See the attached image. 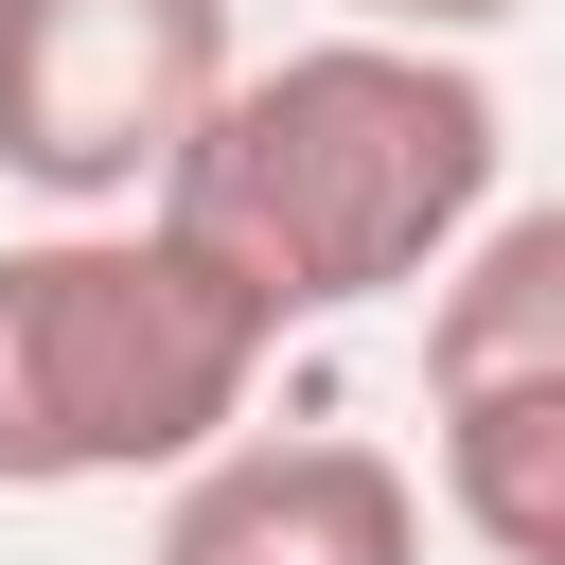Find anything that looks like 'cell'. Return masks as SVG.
Masks as SVG:
<instances>
[{
  "label": "cell",
  "instance_id": "6da1fadb",
  "mask_svg": "<svg viewBox=\"0 0 565 565\" xmlns=\"http://www.w3.org/2000/svg\"><path fill=\"white\" fill-rule=\"evenodd\" d=\"M512 177V124L477 88L459 35H300V53H230V88L194 106V141L159 159V230L265 318L318 335L353 300H406Z\"/></svg>",
  "mask_w": 565,
  "mask_h": 565
},
{
  "label": "cell",
  "instance_id": "7a4b0ae2",
  "mask_svg": "<svg viewBox=\"0 0 565 565\" xmlns=\"http://www.w3.org/2000/svg\"><path fill=\"white\" fill-rule=\"evenodd\" d=\"M265 318L159 230V212H71L0 247V494H106L177 477L194 441L247 424Z\"/></svg>",
  "mask_w": 565,
  "mask_h": 565
},
{
  "label": "cell",
  "instance_id": "3957f363",
  "mask_svg": "<svg viewBox=\"0 0 565 565\" xmlns=\"http://www.w3.org/2000/svg\"><path fill=\"white\" fill-rule=\"evenodd\" d=\"M230 88V0H0V177L53 212H141Z\"/></svg>",
  "mask_w": 565,
  "mask_h": 565
},
{
  "label": "cell",
  "instance_id": "277c9868",
  "mask_svg": "<svg viewBox=\"0 0 565 565\" xmlns=\"http://www.w3.org/2000/svg\"><path fill=\"white\" fill-rule=\"evenodd\" d=\"M141 565H424V477L353 424H282V441H194Z\"/></svg>",
  "mask_w": 565,
  "mask_h": 565
},
{
  "label": "cell",
  "instance_id": "5b68a950",
  "mask_svg": "<svg viewBox=\"0 0 565 565\" xmlns=\"http://www.w3.org/2000/svg\"><path fill=\"white\" fill-rule=\"evenodd\" d=\"M424 388H565V194H494L424 265Z\"/></svg>",
  "mask_w": 565,
  "mask_h": 565
},
{
  "label": "cell",
  "instance_id": "8992f818",
  "mask_svg": "<svg viewBox=\"0 0 565 565\" xmlns=\"http://www.w3.org/2000/svg\"><path fill=\"white\" fill-rule=\"evenodd\" d=\"M441 406V512L494 565H565V388H424Z\"/></svg>",
  "mask_w": 565,
  "mask_h": 565
},
{
  "label": "cell",
  "instance_id": "52a82bcc",
  "mask_svg": "<svg viewBox=\"0 0 565 565\" xmlns=\"http://www.w3.org/2000/svg\"><path fill=\"white\" fill-rule=\"evenodd\" d=\"M371 35H494V18H530V0H353Z\"/></svg>",
  "mask_w": 565,
  "mask_h": 565
}]
</instances>
